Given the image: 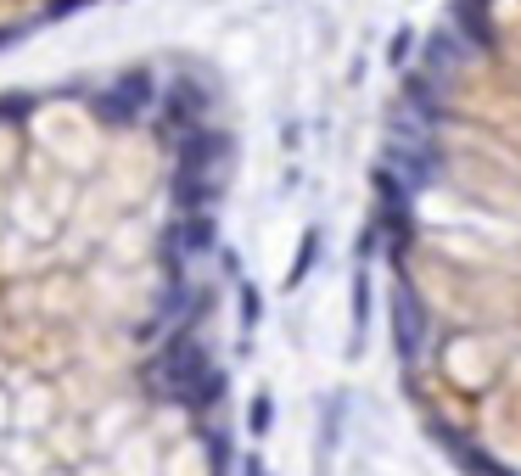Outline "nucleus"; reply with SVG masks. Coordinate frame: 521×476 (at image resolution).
<instances>
[{
  "label": "nucleus",
  "mask_w": 521,
  "mask_h": 476,
  "mask_svg": "<svg viewBox=\"0 0 521 476\" xmlns=\"http://www.w3.org/2000/svg\"><path fill=\"white\" fill-rule=\"evenodd\" d=\"M90 6H101V0H0V45L23 40L34 28H51L73 12H90Z\"/></svg>",
  "instance_id": "7ed1b4c3"
},
{
  "label": "nucleus",
  "mask_w": 521,
  "mask_h": 476,
  "mask_svg": "<svg viewBox=\"0 0 521 476\" xmlns=\"http://www.w3.org/2000/svg\"><path fill=\"white\" fill-rule=\"evenodd\" d=\"M404 398L454 465L521 476V0H449L376 168Z\"/></svg>",
  "instance_id": "f03ea898"
},
{
  "label": "nucleus",
  "mask_w": 521,
  "mask_h": 476,
  "mask_svg": "<svg viewBox=\"0 0 521 476\" xmlns=\"http://www.w3.org/2000/svg\"><path fill=\"white\" fill-rule=\"evenodd\" d=\"M225 96L197 62L0 96V471H219Z\"/></svg>",
  "instance_id": "f257e3e1"
}]
</instances>
